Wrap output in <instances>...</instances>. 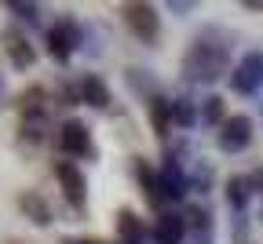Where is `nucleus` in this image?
I'll return each mask as SVG.
<instances>
[{
  "instance_id": "nucleus-1",
  "label": "nucleus",
  "mask_w": 263,
  "mask_h": 244,
  "mask_svg": "<svg viewBox=\"0 0 263 244\" xmlns=\"http://www.w3.org/2000/svg\"><path fill=\"white\" fill-rule=\"evenodd\" d=\"M227 69V48L223 44H209V40H194L186 58H183V73L186 80H205L212 84L216 77H223Z\"/></svg>"
},
{
  "instance_id": "nucleus-2",
  "label": "nucleus",
  "mask_w": 263,
  "mask_h": 244,
  "mask_svg": "<svg viewBox=\"0 0 263 244\" xmlns=\"http://www.w3.org/2000/svg\"><path fill=\"white\" fill-rule=\"evenodd\" d=\"M230 88L238 95H256L263 88V51H249L234 69H230Z\"/></svg>"
},
{
  "instance_id": "nucleus-3",
  "label": "nucleus",
  "mask_w": 263,
  "mask_h": 244,
  "mask_svg": "<svg viewBox=\"0 0 263 244\" xmlns=\"http://www.w3.org/2000/svg\"><path fill=\"white\" fill-rule=\"evenodd\" d=\"M55 179L62 186V197L70 200V208H81L88 204V182H84V171L73 164V160H55Z\"/></svg>"
},
{
  "instance_id": "nucleus-4",
  "label": "nucleus",
  "mask_w": 263,
  "mask_h": 244,
  "mask_svg": "<svg viewBox=\"0 0 263 244\" xmlns=\"http://www.w3.org/2000/svg\"><path fill=\"white\" fill-rule=\"evenodd\" d=\"M124 22L143 44H154L161 37V18L154 4H124Z\"/></svg>"
},
{
  "instance_id": "nucleus-5",
  "label": "nucleus",
  "mask_w": 263,
  "mask_h": 244,
  "mask_svg": "<svg viewBox=\"0 0 263 244\" xmlns=\"http://www.w3.org/2000/svg\"><path fill=\"white\" fill-rule=\"evenodd\" d=\"M77 44H81V29H77V22L62 18V22H55V26L48 29V55H51L55 62H70L73 51H77Z\"/></svg>"
},
{
  "instance_id": "nucleus-6",
  "label": "nucleus",
  "mask_w": 263,
  "mask_h": 244,
  "mask_svg": "<svg viewBox=\"0 0 263 244\" xmlns=\"http://www.w3.org/2000/svg\"><path fill=\"white\" fill-rule=\"evenodd\" d=\"M59 150L62 153H70V157H95V143H91V128H84L81 120H66L59 128Z\"/></svg>"
},
{
  "instance_id": "nucleus-7",
  "label": "nucleus",
  "mask_w": 263,
  "mask_h": 244,
  "mask_svg": "<svg viewBox=\"0 0 263 244\" xmlns=\"http://www.w3.org/2000/svg\"><path fill=\"white\" fill-rule=\"evenodd\" d=\"M249 143H252V120L245 113L227 117L223 128H219V150L223 153H241V150H249Z\"/></svg>"
},
{
  "instance_id": "nucleus-8",
  "label": "nucleus",
  "mask_w": 263,
  "mask_h": 244,
  "mask_svg": "<svg viewBox=\"0 0 263 244\" xmlns=\"http://www.w3.org/2000/svg\"><path fill=\"white\" fill-rule=\"evenodd\" d=\"M0 40H4V51H8V58H11L15 69H29L33 62H37V48L29 44V37L18 26H8L4 33H0Z\"/></svg>"
},
{
  "instance_id": "nucleus-9",
  "label": "nucleus",
  "mask_w": 263,
  "mask_h": 244,
  "mask_svg": "<svg viewBox=\"0 0 263 244\" xmlns=\"http://www.w3.org/2000/svg\"><path fill=\"white\" fill-rule=\"evenodd\" d=\"M183 237H186V215H176V212L157 215V222H154V244H183Z\"/></svg>"
},
{
  "instance_id": "nucleus-10",
  "label": "nucleus",
  "mask_w": 263,
  "mask_h": 244,
  "mask_svg": "<svg viewBox=\"0 0 263 244\" xmlns=\"http://www.w3.org/2000/svg\"><path fill=\"white\" fill-rule=\"evenodd\" d=\"M77 98L88 102L91 110H106L110 106V88L103 84V77H95V73H84L81 84H77Z\"/></svg>"
},
{
  "instance_id": "nucleus-11",
  "label": "nucleus",
  "mask_w": 263,
  "mask_h": 244,
  "mask_svg": "<svg viewBox=\"0 0 263 244\" xmlns=\"http://www.w3.org/2000/svg\"><path fill=\"white\" fill-rule=\"evenodd\" d=\"M157 179H161V197H164V200H183V193H186V175H183L179 160L168 157V164L161 168Z\"/></svg>"
},
{
  "instance_id": "nucleus-12",
  "label": "nucleus",
  "mask_w": 263,
  "mask_h": 244,
  "mask_svg": "<svg viewBox=\"0 0 263 244\" xmlns=\"http://www.w3.org/2000/svg\"><path fill=\"white\" fill-rule=\"evenodd\" d=\"M18 110H22V124H41L44 120V88H29L18 95Z\"/></svg>"
},
{
  "instance_id": "nucleus-13",
  "label": "nucleus",
  "mask_w": 263,
  "mask_h": 244,
  "mask_svg": "<svg viewBox=\"0 0 263 244\" xmlns=\"http://www.w3.org/2000/svg\"><path fill=\"white\" fill-rule=\"evenodd\" d=\"M18 208L26 212V219H33L37 226H51V208H48V200H44L41 193L26 190V193L18 197Z\"/></svg>"
},
{
  "instance_id": "nucleus-14",
  "label": "nucleus",
  "mask_w": 263,
  "mask_h": 244,
  "mask_svg": "<svg viewBox=\"0 0 263 244\" xmlns=\"http://www.w3.org/2000/svg\"><path fill=\"white\" fill-rule=\"evenodd\" d=\"M117 233L124 237V244H139L143 240V222L136 219L132 208H121V212H117Z\"/></svg>"
},
{
  "instance_id": "nucleus-15",
  "label": "nucleus",
  "mask_w": 263,
  "mask_h": 244,
  "mask_svg": "<svg viewBox=\"0 0 263 244\" xmlns=\"http://www.w3.org/2000/svg\"><path fill=\"white\" fill-rule=\"evenodd\" d=\"M150 120H154V131L164 138V135H168V128L176 124V117H172V102H168V98H154V102H150Z\"/></svg>"
},
{
  "instance_id": "nucleus-16",
  "label": "nucleus",
  "mask_w": 263,
  "mask_h": 244,
  "mask_svg": "<svg viewBox=\"0 0 263 244\" xmlns=\"http://www.w3.org/2000/svg\"><path fill=\"white\" fill-rule=\"evenodd\" d=\"M136 179L143 182V190H146L150 204H161V200H164V197H161V179L154 175V168H150L146 160H136Z\"/></svg>"
},
{
  "instance_id": "nucleus-17",
  "label": "nucleus",
  "mask_w": 263,
  "mask_h": 244,
  "mask_svg": "<svg viewBox=\"0 0 263 244\" xmlns=\"http://www.w3.org/2000/svg\"><path fill=\"white\" fill-rule=\"evenodd\" d=\"M249 193H252L249 190V179H230L227 182V204L234 208V212H241V208L249 204Z\"/></svg>"
},
{
  "instance_id": "nucleus-18",
  "label": "nucleus",
  "mask_w": 263,
  "mask_h": 244,
  "mask_svg": "<svg viewBox=\"0 0 263 244\" xmlns=\"http://www.w3.org/2000/svg\"><path fill=\"white\" fill-rule=\"evenodd\" d=\"M172 117H176L179 128H194V124H197L194 102H190V98H172Z\"/></svg>"
},
{
  "instance_id": "nucleus-19",
  "label": "nucleus",
  "mask_w": 263,
  "mask_h": 244,
  "mask_svg": "<svg viewBox=\"0 0 263 244\" xmlns=\"http://www.w3.org/2000/svg\"><path fill=\"white\" fill-rule=\"evenodd\" d=\"M201 120H205V124H219V128H223V98H219V95L205 98V110H201Z\"/></svg>"
},
{
  "instance_id": "nucleus-20",
  "label": "nucleus",
  "mask_w": 263,
  "mask_h": 244,
  "mask_svg": "<svg viewBox=\"0 0 263 244\" xmlns=\"http://www.w3.org/2000/svg\"><path fill=\"white\" fill-rule=\"evenodd\" d=\"M8 8H11L18 18H26V22H37V11H41L37 4H8Z\"/></svg>"
},
{
  "instance_id": "nucleus-21",
  "label": "nucleus",
  "mask_w": 263,
  "mask_h": 244,
  "mask_svg": "<svg viewBox=\"0 0 263 244\" xmlns=\"http://www.w3.org/2000/svg\"><path fill=\"white\" fill-rule=\"evenodd\" d=\"M249 190L252 193H263V168H256L252 175H249Z\"/></svg>"
}]
</instances>
